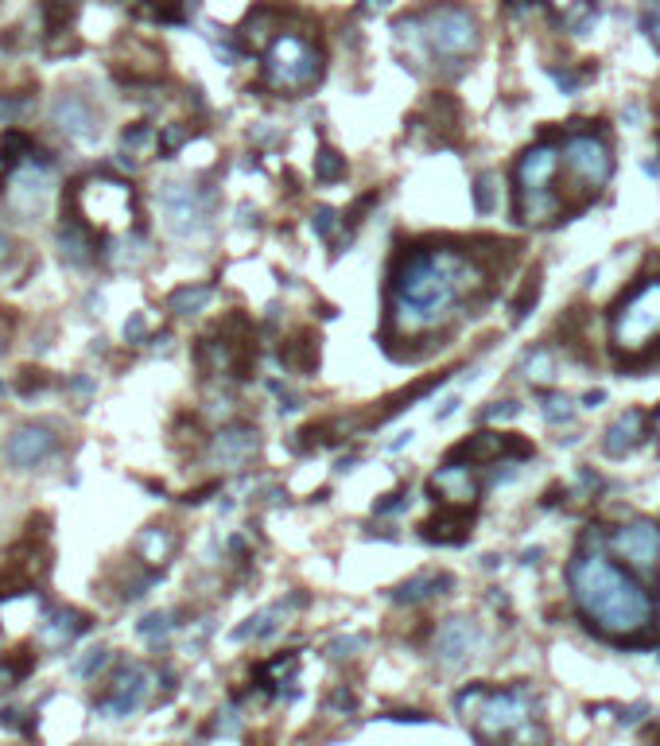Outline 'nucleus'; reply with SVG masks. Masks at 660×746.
<instances>
[{"mask_svg": "<svg viewBox=\"0 0 660 746\" xmlns=\"http://www.w3.org/2000/svg\"><path fill=\"white\" fill-rule=\"evenodd\" d=\"M152 148H155V133L148 129V125H132V129L125 133V140H120V156H125V163H137L140 156L148 160Z\"/></svg>", "mask_w": 660, "mask_h": 746, "instance_id": "26", "label": "nucleus"}, {"mask_svg": "<svg viewBox=\"0 0 660 746\" xmlns=\"http://www.w3.org/2000/svg\"><path fill=\"white\" fill-rule=\"evenodd\" d=\"M163 203V218H167V230L180 233V238H190V233L202 230L206 210H210V195H202L190 183H163L160 191Z\"/></svg>", "mask_w": 660, "mask_h": 746, "instance_id": "11", "label": "nucleus"}, {"mask_svg": "<svg viewBox=\"0 0 660 746\" xmlns=\"http://www.w3.org/2000/svg\"><path fill=\"white\" fill-rule=\"evenodd\" d=\"M167 630H172V618L167 615H148L144 622H140V638H148V642H160Z\"/></svg>", "mask_w": 660, "mask_h": 746, "instance_id": "35", "label": "nucleus"}, {"mask_svg": "<svg viewBox=\"0 0 660 746\" xmlns=\"http://www.w3.org/2000/svg\"><path fill=\"white\" fill-rule=\"evenodd\" d=\"M105 661H109V650H102V645H94V650L86 653V657L74 665V677H94L97 669H102Z\"/></svg>", "mask_w": 660, "mask_h": 746, "instance_id": "33", "label": "nucleus"}, {"mask_svg": "<svg viewBox=\"0 0 660 746\" xmlns=\"http://www.w3.org/2000/svg\"><path fill=\"white\" fill-rule=\"evenodd\" d=\"M478 645H482V630L474 627L471 618H447L443 627L436 630V657L443 661L447 669H455L466 657H474Z\"/></svg>", "mask_w": 660, "mask_h": 746, "instance_id": "14", "label": "nucleus"}, {"mask_svg": "<svg viewBox=\"0 0 660 746\" xmlns=\"http://www.w3.org/2000/svg\"><path fill=\"white\" fill-rule=\"evenodd\" d=\"M343 172H346V160L335 152V148H323V152L315 156V180L335 183V180H343Z\"/></svg>", "mask_w": 660, "mask_h": 746, "instance_id": "29", "label": "nucleus"}, {"mask_svg": "<svg viewBox=\"0 0 660 746\" xmlns=\"http://www.w3.org/2000/svg\"><path fill=\"white\" fill-rule=\"evenodd\" d=\"M431 494H439L451 509H471L474 497H478V482H474V471L463 463H447L431 474Z\"/></svg>", "mask_w": 660, "mask_h": 746, "instance_id": "16", "label": "nucleus"}, {"mask_svg": "<svg viewBox=\"0 0 660 746\" xmlns=\"http://www.w3.org/2000/svg\"><path fill=\"white\" fill-rule=\"evenodd\" d=\"M614 552L637 572H652L660 564V525L657 521H629L610 537Z\"/></svg>", "mask_w": 660, "mask_h": 746, "instance_id": "12", "label": "nucleus"}, {"mask_svg": "<svg viewBox=\"0 0 660 746\" xmlns=\"http://www.w3.org/2000/svg\"><path fill=\"white\" fill-rule=\"evenodd\" d=\"M652 432H657V444H660V412L652 416Z\"/></svg>", "mask_w": 660, "mask_h": 746, "instance_id": "42", "label": "nucleus"}, {"mask_svg": "<svg viewBox=\"0 0 660 746\" xmlns=\"http://www.w3.org/2000/svg\"><path fill=\"white\" fill-rule=\"evenodd\" d=\"M82 630H86V618L78 615V610H55V615H47V622H44V642L70 645Z\"/></svg>", "mask_w": 660, "mask_h": 746, "instance_id": "20", "label": "nucleus"}, {"mask_svg": "<svg viewBox=\"0 0 660 746\" xmlns=\"http://www.w3.org/2000/svg\"><path fill=\"white\" fill-rule=\"evenodd\" d=\"M361 9H366V12H381V9H389V0H366Z\"/></svg>", "mask_w": 660, "mask_h": 746, "instance_id": "40", "label": "nucleus"}, {"mask_svg": "<svg viewBox=\"0 0 660 746\" xmlns=\"http://www.w3.org/2000/svg\"><path fill=\"white\" fill-rule=\"evenodd\" d=\"M148 692H152V673L140 669V665H125L120 677L113 680V692L109 700L102 703V712L113 715V720H125V715H132L137 708H144Z\"/></svg>", "mask_w": 660, "mask_h": 746, "instance_id": "13", "label": "nucleus"}, {"mask_svg": "<svg viewBox=\"0 0 660 746\" xmlns=\"http://www.w3.org/2000/svg\"><path fill=\"white\" fill-rule=\"evenodd\" d=\"M564 175L567 187L594 195L599 187H606L610 172H614V160H610V145L594 133H571L564 140Z\"/></svg>", "mask_w": 660, "mask_h": 746, "instance_id": "8", "label": "nucleus"}, {"mask_svg": "<svg viewBox=\"0 0 660 746\" xmlns=\"http://www.w3.org/2000/svg\"><path fill=\"white\" fill-rule=\"evenodd\" d=\"M55 451V432L44 424H24L9 436V463L16 471H35Z\"/></svg>", "mask_w": 660, "mask_h": 746, "instance_id": "15", "label": "nucleus"}, {"mask_svg": "<svg viewBox=\"0 0 660 746\" xmlns=\"http://www.w3.org/2000/svg\"><path fill=\"white\" fill-rule=\"evenodd\" d=\"M9 203L12 210H16L24 222H39L47 210V203H51V187H55V168L44 160H35V156H27V160H20V168L12 172V183H9Z\"/></svg>", "mask_w": 660, "mask_h": 746, "instance_id": "10", "label": "nucleus"}, {"mask_svg": "<svg viewBox=\"0 0 660 746\" xmlns=\"http://www.w3.org/2000/svg\"><path fill=\"white\" fill-rule=\"evenodd\" d=\"M649 436L645 432V412L641 409H629V412H622L614 424L606 428V439H602V447H606V455H626V451H634L641 439Z\"/></svg>", "mask_w": 660, "mask_h": 746, "instance_id": "19", "label": "nucleus"}, {"mask_svg": "<svg viewBox=\"0 0 660 746\" xmlns=\"http://www.w3.org/2000/svg\"><path fill=\"white\" fill-rule=\"evenodd\" d=\"M354 650H361V638H338L331 645V657H354Z\"/></svg>", "mask_w": 660, "mask_h": 746, "instance_id": "38", "label": "nucleus"}, {"mask_svg": "<svg viewBox=\"0 0 660 746\" xmlns=\"http://www.w3.org/2000/svg\"><path fill=\"white\" fill-rule=\"evenodd\" d=\"M459 712L466 720L478 723L486 738H506L513 731L529 727L532 715V696L524 688H509V692H486V688H471L459 696Z\"/></svg>", "mask_w": 660, "mask_h": 746, "instance_id": "7", "label": "nucleus"}, {"mask_svg": "<svg viewBox=\"0 0 660 746\" xmlns=\"http://www.w3.org/2000/svg\"><path fill=\"white\" fill-rule=\"evenodd\" d=\"M315 230L323 233V238H331V233L338 230V215H335V210H326V206H319V210H315Z\"/></svg>", "mask_w": 660, "mask_h": 746, "instance_id": "36", "label": "nucleus"}, {"mask_svg": "<svg viewBox=\"0 0 660 746\" xmlns=\"http://www.w3.org/2000/svg\"><path fill=\"white\" fill-rule=\"evenodd\" d=\"M466 529H471V517H466V509H455V514H443L424 525V537H428V541L459 544L466 537Z\"/></svg>", "mask_w": 660, "mask_h": 746, "instance_id": "22", "label": "nucleus"}, {"mask_svg": "<svg viewBox=\"0 0 660 746\" xmlns=\"http://www.w3.org/2000/svg\"><path fill=\"white\" fill-rule=\"evenodd\" d=\"M210 288L206 284H190V288H180V292H172V300H167V308L175 311V315H195V311H202L206 303H210Z\"/></svg>", "mask_w": 660, "mask_h": 746, "instance_id": "25", "label": "nucleus"}, {"mask_svg": "<svg viewBox=\"0 0 660 746\" xmlns=\"http://www.w3.org/2000/svg\"><path fill=\"white\" fill-rule=\"evenodd\" d=\"M172 532L167 529H148L144 541H140V549H144V560L148 564H163L167 560V552H172Z\"/></svg>", "mask_w": 660, "mask_h": 746, "instance_id": "28", "label": "nucleus"}, {"mask_svg": "<svg viewBox=\"0 0 660 746\" xmlns=\"http://www.w3.org/2000/svg\"><path fill=\"white\" fill-rule=\"evenodd\" d=\"M74 198L82 203V215L90 218L94 226H105V230H125L132 226V191L117 180H90L78 183Z\"/></svg>", "mask_w": 660, "mask_h": 746, "instance_id": "9", "label": "nucleus"}, {"mask_svg": "<svg viewBox=\"0 0 660 746\" xmlns=\"http://www.w3.org/2000/svg\"><path fill=\"white\" fill-rule=\"evenodd\" d=\"M451 579L447 575H436V572H424L416 575V579H408V584L396 592V602H428L439 595V587H447Z\"/></svg>", "mask_w": 660, "mask_h": 746, "instance_id": "23", "label": "nucleus"}, {"mask_svg": "<svg viewBox=\"0 0 660 746\" xmlns=\"http://www.w3.org/2000/svg\"><path fill=\"white\" fill-rule=\"evenodd\" d=\"M652 343H660V273L637 284L626 300H617L610 315V346L622 358H637L652 351Z\"/></svg>", "mask_w": 660, "mask_h": 746, "instance_id": "4", "label": "nucleus"}, {"mask_svg": "<svg viewBox=\"0 0 660 746\" xmlns=\"http://www.w3.org/2000/svg\"><path fill=\"white\" fill-rule=\"evenodd\" d=\"M51 117L67 137L74 140H94L97 137V113L90 110V102H82L78 94H62L51 105Z\"/></svg>", "mask_w": 660, "mask_h": 746, "instance_id": "17", "label": "nucleus"}, {"mask_svg": "<svg viewBox=\"0 0 660 746\" xmlns=\"http://www.w3.org/2000/svg\"><path fill=\"white\" fill-rule=\"evenodd\" d=\"M567 587L579 607V615L591 622L599 634L606 638H637L649 630L652 607L649 592L637 584L634 575H626L614 560H606L599 549L579 552L567 567Z\"/></svg>", "mask_w": 660, "mask_h": 746, "instance_id": "2", "label": "nucleus"}, {"mask_svg": "<svg viewBox=\"0 0 660 746\" xmlns=\"http://www.w3.org/2000/svg\"><path fill=\"white\" fill-rule=\"evenodd\" d=\"M474 198H478L482 215H489V210L498 206V180H494V175H482L478 187H474Z\"/></svg>", "mask_w": 660, "mask_h": 746, "instance_id": "32", "label": "nucleus"}, {"mask_svg": "<svg viewBox=\"0 0 660 746\" xmlns=\"http://www.w3.org/2000/svg\"><path fill=\"white\" fill-rule=\"evenodd\" d=\"M140 331H144V319H132V323H129V338H140Z\"/></svg>", "mask_w": 660, "mask_h": 746, "instance_id": "41", "label": "nucleus"}, {"mask_svg": "<svg viewBox=\"0 0 660 746\" xmlns=\"http://www.w3.org/2000/svg\"><path fill=\"white\" fill-rule=\"evenodd\" d=\"M552 78H556V87L564 94H575V90L583 87V74H575V70H552Z\"/></svg>", "mask_w": 660, "mask_h": 746, "instance_id": "37", "label": "nucleus"}, {"mask_svg": "<svg viewBox=\"0 0 660 746\" xmlns=\"http://www.w3.org/2000/svg\"><path fill=\"white\" fill-rule=\"evenodd\" d=\"M257 451V432L250 428H225L215 436V463L222 467H245Z\"/></svg>", "mask_w": 660, "mask_h": 746, "instance_id": "18", "label": "nucleus"}, {"mask_svg": "<svg viewBox=\"0 0 660 746\" xmlns=\"http://www.w3.org/2000/svg\"><path fill=\"white\" fill-rule=\"evenodd\" d=\"M9 253H12V241H9V233L0 230V261H9Z\"/></svg>", "mask_w": 660, "mask_h": 746, "instance_id": "39", "label": "nucleus"}, {"mask_svg": "<svg viewBox=\"0 0 660 746\" xmlns=\"http://www.w3.org/2000/svg\"><path fill=\"white\" fill-rule=\"evenodd\" d=\"M536 296H541V276H529L521 288V296L513 300V319H521L524 311H529V303H536Z\"/></svg>", "mask_w": 660, "mask_h": 746, "instance_id": "34", "label": "nucleus"}, {"mask_svg": "<svg viewBox=\"0 0 660 746\" xmlns=\"http://www.w3.org/2000/svg\"><path fill=\"white\" fill-rule=\"evenodd\" d=\"M599 20V9H594V0H579L571 12H567V27H571L575 35H587V27Z\"/></svg>", "mask_w": 660, "mask_h": 746, "instance_id": "30", "label": "nucleus"}, {"mask_svg": "<svg viewBox=\"0 0 660 746\" xmlns=\"http://www.w3.org/2000/svg\"><path fill=\"white\" fill-rule=\"evenodd\" d=\"M315 358H319V351H315V343H311V335H300L292 346H288V354H283V361H288L296 374H308V369H315Z\"/></svg>", "mask_w": 660, "mask_h": 746, "instance_id": "27", "label": "nucleus"}, {"mask_svg": "<svg viewBox=\"0 0 660 746\" xmlns=\"http://www.w3.org/2000/svg\"><path fill=\"white\" fill-rule=\"evenodd\" d=\"M564 152L556 145H532L513 168V198L517 218L524 226H548L564 215V195L556 191Z\"/></svg>", "mask_w": 660, "mask_h": 746, "instance_id": "3", "label": "nucleus"}, {"mask_svg": "<svg viewBox=\"0 0 660 746\" xmlns=\"http://www.w3.org/2000/svg\"><path fill=\"white\" fill-rule=\"evenodd\" d=\"M521 369L532 386H552V381H556V358H552V351H544V346L524 354Z\"/></svg>", "mask_w": 660, "mask_h": 746, "instance_id": "24", "label": "nucleus"}, {"mask_svg": "<svg viewBox=\"0 0 660 746\" xmlns=\"http://www.w3.org/2000/svg\"><path fill=\"white\" fill-rule=\"evenodd\" d=\"M486 273L459 249H404L389 280V335L428 338L463 315Z\"/></svg>", "mask_w": 660, "mask_h": 746, "instance_id": "1", "label": "nucleus"}, {"mask_svg": "<svg viewBox=\"0 0 660 746\" xmlns=\"http://www.w3.org/2000/svg\"><path fill=\"white\" fill-rule=\"evenodd\" d=\"M296 602H300V599H292V602H276V607L260 610V615H253V618H250V627H241L233 638H238V642H250V638H268V634H276L283 618L292 615Z\"/></svg>", "mask_w": 660, "mask_h": 746, "instance_id": "21", "label": "nucleus"}, {"mask_svg": "<svg viewBox=\"0 0 660 746\" xmlns=\"http://www.w3.org/2000/svg\"><path fill=\"white\" fill-rule=\"evenodd\" d=\"M323 78V55L311 39L280 32L265 47V87L276 94H303Z\"/></svg>", "mask_w": 660, "mask_h": 746, "instance_id": "6", "label": "nucleus"}, {"mask_svg": "<svg viewBox=\"0 0 660 746\" xmlns=\"http://www.w3.org/2000/svg\"><path fill=\"white\" fill-rule=\"evenodd\" d=\"M571 416H575V409L567 397H544V421L548 424H567Z\"/></svg>", "mask_w": 660, "mask_h": 746, "instance_id": "31", "label": "nucleus"}, {"mask_svg": "<svg viewBox=\"0 0 660 746\" xmlns=\"http://www.w3.org/2000/svg\"><path fill=\"white\" fill-rule=\"evenodd\" d=\"M420 27H424V44H428V55L443 67L459 70L482 44L478 20H474L471 9L463 4H451V0H439L431 9L420 12Z\"/></svg>", "mask_w": 660, "mask_h": 746, "instance_id": "5", "label": "nucleus"}]
</instances>
